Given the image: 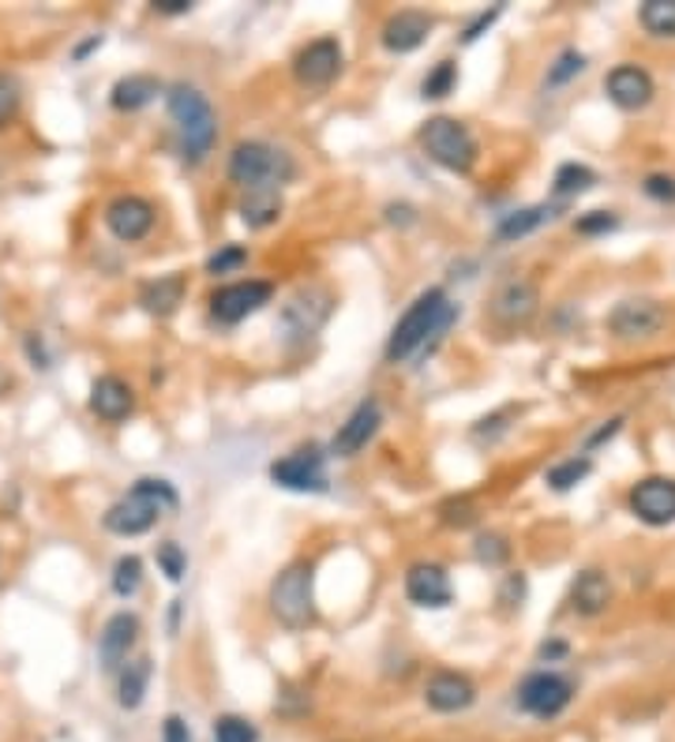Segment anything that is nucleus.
Here are the masks:
<instances>
[{"label":"nucleus","instance_id":"1","mask_svg":"<svg viewBox=\"0 0 675 742\" xmlns=\"http://www.w3.org/2000/svg\"><path fill=\"white\" fill-rule=\"evenodd\" d=\"M454 319H459V304L446 301L443 289H429L416 296V304L402 315L399 326L391 331V342H386V360L402 364L410 356L432 349L435 342H443V334L451 331Z\"/></svg>","mask_w":675,"mask_h":742},{"label":"nucleus","instance_id":"2","mask_svg":"<svg viewBox=\"0 0 675 742\" xmlns=\"http://www.w3.org/2000/svg\"><path fill=\"white\" fill-rule=\"evenodd\" d=\"M177 491L169 480H135V488L117 499L113 507L105 510L102 526L113 532V537H143L158 526V518L169 510H177Z\"/></svg>","mask_w":675,"mask_h":742},{"label":"nucleus","instance_id":"3","mask_svg":"<svg viewBox=\"0 0 675 742\" xmlns=\"http://www.w3.org/2000/svg\"><path fill=\"white\" fill-rule=\"evenodd\" d=\"M165 105H169V116H173L177 132H181V151H184V157L192 165L203 162V157L211 154L214 140H218L214 105L206 102V94H200L195 87H188V83L169 87Z\"/></svg>","mask_w":675,"mask_h":742},{"label":"nucleus","instance_id":"4","mask_svg":"<svg viewBox=\"0 0 675 742\" xmlns=\"http://www.w3.org/2000/svg\"><path fill=\"white\" fill-rule=\"evenodd\" d=\"M230 181L244 192H278L293 181V157L271 143H241L230 154Z\"/></svg>","mask_w":675,"mask_h":742},{"label":"nucleus","instance_id":"5","mask_svg":"<svg viewBox=\"0 0 675 742\" xmlns=\"http://www.w3.org/2000/svg\"><path fill=\"white\" fill-rule=\"evenodd\" d=\"M271 611L282 627L304 630L315 622V597H312V567L293 562L274 578L271 586Z\"/></svg>","mask_w":675,"mask_h":742},{"label":"nucleus","instance_id":"6","mask_svg":"<svg viewBox=\"0 0 675 742\" xmlns=\"http://www.w3.org/2000/svg\"><path fill=\"white\" fill-rule=\"evenodd\" d=\"M421 146L435 165H443V170L451 173H470L476 165L473 132L465 124L451 121V116H432V121L421 128Z\"/></svg>","mask_w":675,"mask_h":742},{"label":"nucleus","instance_id":"7","mask_svg":"<svg viewBox=\"0 0 675 742\" xmlns=\"http://www.w3.org/2000/svg\"><path fill=\"white\" fill-rule=\"evenodd\" d=\"M571 698H574L571 679L555 675V671H533L518 687V705L537 720H555L571 705Z\"/></svg>","mask_w":675,"mask_h":742},{"label":"nucleus","instance_id":"8","mask_svg":"<svg viewBox=\"0 0 675 742\" xmlns=\"http://www.w3.org/2000/svg\"><path fill=\"white\" fill-rule=\"evenodd\" d=\"M338 72H342V45H338V38H315V42H308L293 61L296 83L308 87V91H323V87H331Z\"/></svg>","mask_w":675,"mask_h":742},{"label":"nucleus","instance_id":"9","mask_svg":"<svg viewBox=\"0 0 675 742\" xmlns=\"http://www.w3.org/2000/svg\"><path fill=\"white\" fill-rule=\"evenodd\" d=\"M271 296H274L271 282H233L211 296V315L218 323L233 326L248 319V315H255L263 304H271Z\"/></svg>","mask_w":675,"mask_h":742},{"label":"nucleus","instance_id":"10","mask_svg":"<svg viewBox=\"0 0 675 742\" xmlns=\"http://www.w3.org/2000/svg\"><path fill=\"white\" fill-rule=\"evenodd\" d=\"M631 514L645 526H672L675 521V480L645 477L631 488Z\"/></svg>","mask_w":675,"mask_h":742},{"label":"nucleus","instance_id":"11","mask_svg":"<svg viewBox=\"0 0 675 742\" xmlns=\"http://www.w3.org/2000/svg\"><path fill=\"white\" fill-rule=\"evenodd\" d=\"M271 480L278 488L290 491H326V472H323V454L320 447H304L290 454V458L271 465Z\"/></svg>","mask_w":675,"mask_h":742},{"label":"nucleus","instance_id":"12","mask_svg":"<svg viewBox=\"0 0 675 742\" xmlns=\"http://www.w3.org/2000/svg\"><path fill=\"white\" fill-rule=\"evenodd\" d=\"M668 323V312L657 301H623L619 308L608 315V331L623 342H638L661 334V326Z\"/></svg>","mask_w":675,"mask_h":742},{"label":"nucleus","instance_id":"13","mask_svg":"<svg viewBox=\"0 0 675 742\" xmlns=\"http://www.w3.org/2000/svg\"><path fill=\"white\" fill-rule=\"evenodd\" d=\"M604 91H608L612 105H619L623 113H638L653 102L657 87H653V75L638 64H619L612 68L608 79H604Z\"/></svg>","mask_w":675,"mask_h":742},{"label":"nucleus","instance_id":"14","mask_svg":"<svg viewBox=\"0 0 675 742\" xmlns=\"http://www.w3.org/2000/svg\"><path fill=\"white\" fill-rule=\"evenodd\" d=\"M105 230L124 244L143 241L154 230V206L139 200V195H121V200L105 206Z\"/></svg>","mask_w":675,"mask_h":742},{"label":"nucleus","instance_id":"15","mask_svg":"<svg viewBox=\"0 0 675 742\" xmlns=\"http://www.w3.org/2000/svg\"><path fill=\"white\" fill-rule=\"evenodd\" d=\"M326 315H331V293H323V289H301L290 304H285L282 331L290 334V338H301L304 342V338H312V334L326 323Z\"/></svg>","mask_w":675,"mask_h":742},{"label":"nucleus","instance_id":"16","mask_svg":"<svg viewBox=\"0 0 675 742\" xmlns=\"http://www.w3.org/2000/svg\"><path fill=\"white\" fill-rule=\"evenodd\" d=\"M135 641H139V619L132 611H117V616H109L102 634H98V657H102V668L121 671L128 664V652L135 649Z\"/></svg>","mask_w":675,"mask_h":742},{"label":"nucleus","instance_id":"17","mask_svg":"<svg viewBox=\"0 0 675 742\" xmlns=\"http://www.w3.org/2000/svg\"><path fill=\"white\" fill-rule=\"evenodd\" d=\"M380 424H383L380 402H375V398L361 402V405H356V409L350 413V420H345L342 428H338L334 443H331V450L338 454V458H353L356 450H364V447H369V443L375 439Z\"/></svg>","mask_w":675,"mask_h":742},{"label":"nucleus","instance_id":"18","mask_svg":"<svg viewBox=\"0 0 675 742\" xmlns=\"http://www.w3.org/2000/svg\"><path fill=\"white\" fill-rule=\"evenodd\" d=\"M405 597H410L416 608H446L454 589L443 567H435V562H416V567H410V573H405Z\"/></svg>","mask_w":675,"mask_h":742},{"label":"nucleus","instance_id":"19","mask_svg":"<svg viewBox=\"0 0 675 742\" xmlns=\"http://www.w3.org/2000/svg\"><path fill=\"white\" fill-rule=\"evenodd\" d=\"M424 701L435 712H462L476 701V687L459 671H435V675L424 682Z\"/></svg>","mask_w":675,"mask_h":742},{"label":"nucleus","instance_id":"20","mask_svg":"<svg viewBox=\"0 0 675 742\" xmlns=\"http://www.w3.org/2000/svg\"><path fill=\"white\" fill-rule=\"evenodd\" d=\"M492 315L500 319L503 326H522L530 323L533 315H537V289H533V282H506L500 293H495L492 301Z\"/></svg>","mask_w":675,"mask_h":742},{"label":"nucleus","instance_id":"21","mask_svg":"<svg viewBox=\"0 0 675 742\" xmlns=\"http://www.w3.org/2000/svg\"><path fill=\"white\" fill-rule=\"evenodd\" d=\"M91 409L94 417H102L105 424H121L128 420V413L135 409V394L124 379H117V375H102L91 387Z\"/></svg>","mask_w":675,"mask_h":742},{"label":"nucleus","instance_id":"22","mask_svg":"<svg viewBox=\"0 0 675 742\" xmlns=\"http://www.w3.org/2000/svg\"><path fill=\"white\" fill-rule=\"evenodd\" d=\"M432 31V16L424 12H399L383 23V45L391 53H413L424 45V38Z\"/></svg>","mask_w":675,"mask_h":742},{"label":"nucleus","instance_id":"23","mask_svg":"<svg viewBox=\"0 0 675 742\" xmlns=\"http://www.w3.org/2000/svg\"><path fill=\"white\" fill-rule=\"evenodd\" d=\"M571 603H574V611L585 616V619L601 616V611L612 603L608 578H604L601 570H582L578 578H574V586H571Z\"/></svg>","mask_w":675,"mask_h":742},{"label":"nucleus","instance_id":"24","mask_svg":"<svg viewBox=\"0 0 675 742\" xmlns=\"http://www.w3.org/2000/svg\"><path fill=\"white\" fill-rule=\"evenodd\" d=\"M139 304L151 315H158V319L173 315L184 304V274H165V278L147 282L143 289H139Z\"/></svg>","mask_w":675,"mask_h":742},{"label":"nucleus","instance_id":"25","mask_svg":"<svg viewBox=\"0 0 675 742\" xmlns=\"http://www.w3.org/2000/svg\"><path fill=\"white\" fill-rule=\"evenodd\" d=\"M158 91H162V83H158L154 75H128V79H117L113 87V109H121V113H135V109L151 105Z\"/></svg>","mask_w":675,"mask_h":742},{"label":"nucleus","instance_id":"26","mask_svg":"<svg viewBox=\"0 0 675 742\" xmlns=\"http://www.w3.org/2000/svg\"><path fill=\"white\" fill-rule=\"evenodd\" d=\"M241 217L252 230H266L282 217V192H248L241 203Z\"/></svg>","mask_w":675,"mask_h":742},{"label":"nucleus","instance_id":"27","mask_svg":"<svg viewBox=\"0 0 675 742\" xmlns=\"http://www.w3.org/2000/svg\"><path fill=\"white\" fill-rule=\"evenodd\" d=\"M552 217H555L552 206H525V211L506 214L495 236H500V241H518V236H530L533 230H541L544 222H552Z\"/></svg>","mask_w":675,"mask_h":742},{"label":"nucleus","instance_id":"28","mask_svg":"<svg viewBox=\"0 0 675 742\" xmlns=\"http://www.w3.org/2000/svg\"><path fill=\"white\" fill-rule=\"evenodd\" d=\"M147 682H151V660H132L121 668V709H139L147 698Z\"/></svg>","mask_w":675,"mask_h":742},{"label":"nucleus","instance_id":"29","mask_svg":"<svg viewBox=\"0 0 675 742\" xmlns=\"http://www.w3.org/2000/svg\"><path fill=\"white\" fill-rule=\"evenodd\" d=\"M638 19L653 38H675V0H645Z\"/></svg>","mask_w":675,"mask_h":742},{"label":"nucleus","instance_id":"30","mask_svg":"<svg viewBox=\"0 0 675 742\" xmlns=\"http://www.w3.org/2000/svg\"><path fill=\"white\" fill-rule=\"evenodd\" d=\"M555 195L560 200H571V195H582V192H590L593 184H597V173L590 170V165H578V162H567V165H560L555 170Z\"/></svg>","mask_w":675,"mask_h":742},{"label":"nucleus","instance_id":"31","mask_svg":"<svg viewBox=\"0 0 675 742\" xmlns=\"http://www.w3.org/2000/svg\"><path fill=\"white\" fill-rule=\"evenodd\" d=\"M593 472V465H590V458H571V461H560V465H552L548 469V488L552 491H571V488H578V484L590 477Z\"/></svg>","mask_w":675,"mask_h":742},{"label":"nucleus","instance_id":"32","mask_svg":"<svg viewBox=\"0 0 675 742\" xmlns=\"http://www.w3.org/2000/svg\"><path fill=\"white\" fill-rule=\"evenodd\" d=\"M139 586H143V562L135 556H121L113 567V592L128 600V597H135Z\"/></svg>","mask_w":675,"mask_h":742},{"label":"nucleus","instance_id":"33","mask_svg":"<svg viewBox=\"0 0 675 742\" xmlns=\"http://www.w3.org/2000/svg\"><path fill=\"white\" fill-rule=\"evenodd\" d=\"M214 742H260V731H255L252 720H244V716H218Z\"/></svg>","mask_w":675,"mask_h":742},{"label":"nucleus","instance_id":"34","mask_svg":"<svg viewBox=\"0 0 675 742\" xmlns=\"http://www.w3.org/2000/svg\"><path fill=\"white\" fill-rule=\"evenodd\" d=\"M454 83H459V68H454L451 61H440L432 68V75L424 79V98H446L454 91Z\"/></svg>","mask_w":675,"mask_h":742},{"label":"nucleus","instance_id":"35","mask_svg":"<svg viewBox=\"0 0 675 742\" xmlns=\"http://www.w3.org/2000/svg\"><path fill=\"white\" fill-rule=\"evenodd\" d=\"M582 68H585V57L578 53V49H567V53H560V61L548 68V87L571 83L574 75H582Z\"/></svg>","mask_w":675,"mask_h":742},{"label":"nucleus","instance_id":"36","mask_svg":"<svg viewBox=\"0 0 675 742\" xmlns=\"http://www.w3.org/2000/svg\"><path fill=\"white\" fill-rule=\"evenodd\" d=\"M248 263V252L241 244H225L222 252H214L211 260H206V274H233L241 271V266Z\"/></svg>","mask_w":675,"mask_h":742},{"label":"nucleus","instance_id":"37","mask_svg":"<svg viewBox=\"0 0 675 742\" xmlns=\"http://www.w3.org/2000/svg\"><path fill=\"white\" fill-rule=\"evenodd\" d=\"M158 567H162L169 581H181L188 570V556L181 551V543H173V540L162 543V548H158Z\"/></svg>","mask_w":675,"mask_h":742},{"label":"nucleus","instance_id":"38","mask_svg":"<svg viewBox=\"0 0 675 742\" xmlns=\"http://www.w3.org/2000/svg\"><path fill=\"white\" fill-rule=\"evenodd\" d=\"M506 556H511V548H506L500 532H484V537L476 540V559L488 562V567H500V562H506Z\"/></svg>","mask_w":675,"mask_h":742},{"label":"nucleus","instance_id":"39","mask_svg":"<svg viewBox=\"0 0 675 742\" xmlns=\"http://www.w3.org/2000/svg\"><path fill=\"white\" fill-rule=\"evenodd\" d=\"M16 109H19V83L12 75H0V128L12 121Z\"/></svg>","mask_w":675,"mask_h":742},{"label":"nucleus","instance_id":"40","mask_svg":"<svg viewBox=\"0 0 675 742\" xmlns=\"http://www.w3.org/2000/svg\"><path fill=\"white\" fill-rule=\"evenodd\" d=\"M615 225H619V217H615V214H608V211H593V214L578 217V233H585V236L612 233Z\"/></svg>","mask_w":675,"mask_h":742},{"label":"nucleus","instance_id":"41","mask_svg":"<svg viewBox=\"0 0 675 742\" xmlns=\"http://www.w3.org/2000/svg\"><path fill=\"white\" fill-rule=\"evenodd\" d=\"M645 195L657 203H675V176H664V173L645 176Z\"/></svg>","mask_w":675,"mask_h":742},{"label":"nucleus","instance_id":"42","mask_svg":"<svg viewBox=\"0 0 675 742\" xmlns=\"http://www.w3.org/2000/svg\"><path fill=\"white\" fill-rule=\"evenodd\" d=\"M500 16H503V4H495V8H492V12H481V16H476V19H473V23H470V27H465L462 42H476V38H481L484 31H488V27H492V23H495V19H500Z\"/></svg>","mask_w":675,"mask_h":742},{"label":"nucleus","instance_id":"43","mask_svg":"<svg viewBox=\"0 0 675 742\" xmlns=\"http://www.w3.org/2000/svg\"><path fill=\"white\" fill-rule=\"evenodd\" d=\"M162 742H192V735H188V724L181 716H169L162 724Z\"/></svg>","mask_w":675,"mask_h":742},{"label":"nucleus","instance_id":"44","mask_svg":"<svg viewBox=\"0 0 675 742\" xmlns=\"http://www.w3.org/2000/svg\"><path fill=\"white\" fill-rule=\"evenodd\" d=\"M154 12H162V16H184V12H192V0H158Z\"/></svg>","mask_w":675,"mask_h":742},{"label":"nucleus","instance_id":"45","mask_svg":"<svg viewBox=\"0 0 675 742\" xmlns=\"http://www.w3.org/2000/svg\"><path fill=\"white\" fill-rule=\"evenodd\" d=\"M541 657H544V660H560V657H567V646H563V641H552V646H548V641H544V646H541Z\"/></svg>","mask_w":675,"mask_h":742}]
</instances>
